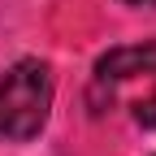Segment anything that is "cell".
Wrapping results in <instances>:
<instances>
[{
	"label": "cell",
	"instance_id": "6da1fadb",
	"mask_svg": "<svg viewBox=\"0 0 156 156\" xmlns=\"http://www.w3.org/2000/svg\"><path fill=\"white\" fill-rule=\"evenodd\" d=\"M52 95H56V83L44 61H35V56L13 61L0 74V139L5 143L35 139L48 126Z\"/></svg>",
	"mask_w": 156,
	"mask_h": 156
},
{
	"label": "cell",
	"instance_id": "7a4b0ae2",
	"mask_svg": "<svg viewBox=\"0 0 156 156\" xmlns=\"http://www.w3.org/2000/svg\"><path fill=\"white\" fill-rule=\"evenodd\" d=\"M156 74V44H126V48H108L100 61H95V83L91 95H104L113 100V87L117 83H130V78H143Z\"/></svg>",
	"mask_w": 156,
	"mask_h": 156
},
{
	"label": "cell",
	"instance_id": "3957f363",
	"mask_svg": "<svg viewBox=\"0 0 156 156\" xmlns=\"http://www.w3.org/2000/svg\"><path fill=\"white\" fill-rule=\"evenodd\" d=\"M152 78H156V74H152ZM134 122H139V126H147V130L156 126V91L147 95V100H139V104H134Z\"/></svg>",
	"mask_w": 156,
	"mask_h": 156
},
{
	"label": "cell",
	"instance_id": "277c9868",
	"mask_svg": "<svg viewBox=\"0 0 156 156\" xmlns=\"http://www.w3.org/2000/svg\"><path fill=\"white\" fill-rule=\"evenodd\" d=\"M122 5H156V0H122Z\"/></svg>",
	"mask_w": 156,
	"mask_h": 156
}]
</instances>
